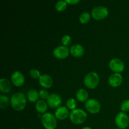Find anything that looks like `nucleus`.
Instances as JSON below:
<instances>
[{"label": "nucleus", "mask_w": 129, "mask_h": 129, "mask_svg": "<svg viewBox=\"0 0 129 129\" xmlns=\"http://www.w3.org/2000/svg\"><path fill=\"white\" fill-rule=\"evenodd\" d=\"M10 103L12 108L16 111L23 110L26 105L25 94L21 92H18L13 94L10 100Z\"/></svg>", "instance_id": "nucleus-1"}, {"label": "nucleus", "mask_w": 129, "mask_h": 129, "mask_svg": "<svg viewBox=\"0 0 129 129\" xmlns=\"http://www.w3.org/2000/svg\"><path fill=\"white\" fill-rule=\"evenodd\" d=\"M85 108L88 112L93 114L98 113L101 110V105L95 99H89L86 102Z\"/></svg>", "instance_id": "nucleus-7"}, {"label": "nucleus", "mask_w": 129, "mask_h": 129, "mask_svg": "<svg viewBox=\"0 0 129 129\" xmlns=\"http://www.w3.org/2000/svg\"><path fill=\"white\" fill-rule=\"evenodd\" d=\"M9 103H10V99L8 97L4 94H1L0 96V107L1 108L3 109V108H6L8 106Z\"/></svg>", "instance_id": "nucleus-22"}, {"label": "nucleus", "mask_w": 129, "mask_h": 129, "mask_svg": "<svg viewBox=\"0 0 129 129\" xmlns=\"http://www.w3.org/2000/svg\"><path fill=\"white\" fill-rule=\"evenodd\" d=\"M11 83L6 78H2L0 81V90L3 93H9L11 90Z\"/></svg>", "instance_id": "nucleus-16"}, {"label": "nucleus", "mask_w": 129, "mask_h": 129, "mask_svg": "<svg viewBox=\"0 0 129 129\" xmlns=\"http://www.w3.org/2000/svg\"><path fill=\"white\" fill-rule=\"evenodd\" d=\"M108 15V10L105 6H98L91 10V16L96 20H103Z\"/></svg>", "instance_id": "nucleus-5"}, {"label": "nucleus", "mask_w": 129, "mask_h": 129, "mask_svg": "<svg viewBox=\"0 0 129 129\" xmlns=\"http://www.w3.org/2000/svg\"><path fill=\"white\" fill-rule=\"evenodd\" d=\"M66 106L67 107H68V108L73 110L76 109V108L77 107V103L74 98H69V99H68V100H67Z\"/></svg>", "instance_id": "nucleus-23"}, {"label": "nucleus", "mask_w": 129, "mask_h": 129, "mask_svg": "<svg viewBox=\"0 0 129 129\" xmlns=\"http://www.w3.org/2000/svg\"><path fill=\"white\" fill-rule=\"evenodd\" d=\"M39 84L44 88H50L53 84V79L50 75L44 74L39 78Z\"/></svg>", "instance_id": "nucleus-13"}, {"label": "nucleus", "mask_w": 129, "mask_h": 129, "mask_svg": "<svg viewBox=\"0 0 129 129\" xmlns=\"http://www.w3.org/2000/svg\"><path fill=\"white\" fill-rule=\"evenodd\" d=\"M120 109L122 112H127L129 111V100L123 101L120 105Z\"/></svg>", "instance_id": "nucleus-25"}, {"label": "nucleus", "mask_w": 129, "mask_h": 129, "mask_svg": "<svg viewBox=\"0 0 129 129\" xmlns=\"http://www.w3.org/2000/svg\"><path fill=\"white\" fill-rule=\"evenodd\" d=\"M91 18V15L89 12H83L79 15V22L81 23L84 24L89 22Z\"/></svg>", "instance_id": "nucleus-20"}, {"label": "nucleus", "mask_w": 129, "mask_h": 129, "mask_svg": "<svg viewBox=\"0 0 129 129\" xmlns=\"http://www.w3.org/2000/svg\"><path fill=\"white\" fill-rule=\"evenodd\" d=\"M109 68L115 73H120L124 70L125 64L120 59L114 58L110 61Z\"/></svg>", "instance_id": "nucleus-9"}, {"label": "nucleus", "mask_w": 129, "mask_h": 129, "mask_svg": "<svg viewBox=\"0 0 129 129\" xmlns=\"http://www.w3.org/2000/svg\"><path fill=\"white\" fill-rule=\"evenodd\" d=\"M114 129H120V128H114Z\"/></svg>", "instance_id": "nucleus-31"}, {"label": "nucleus", "mask_w": 129, "mask_h": 129, "mask_svg": "<svg viewBox=\"0 0 129 129\" xmlns=\"http://www.w3.org/2000/svg\"><path fill=\"white\" fill-rule=\"evenodd\" d=\"M69 114L70 113H69L68 108L64 106H62V107L57 108L54 115L57 119L60 120H63L68 118V117H69Z\"/></svg>", "instance_id": "nucleus-14"}, {"label": "nucleus", "mask_w": 129, "mask_h": 129, "mask_svg": "<svg viewBox=\"0 0 129 129\" xmlns=\"http://www.w3.org/2000/svg\"><path fill=\"white\" fill-rule=\"evenodd\" d=\"M39 93L35 89H30L27 93V98L30 102L35 103L39 100Z\"/></svg>", "instance_id": "nucleus-19"}, {"label": "nucleus", "mask_w": 129, "mask_h": 129, "mask_svg": "<svg viewBox=\"0 0 129 129\" xmlns=\"http://www.w3.org/2000/svg\"><path fill=\"white\" fill-rule=\"evenodd\" d=\"M70 53L73 57H81L84 55V49L82 45L79 44H74L71 47Z\"/></svg>", "instance_id": "nucleus-15"}, {"label": "nucleus", "mask_w": 129, "mask_h": 129, "mask_svg": "<svg viewBox=\"0 0 129 129\" xmlns=\"http://www.w3.org/2000/svg\"><path fill=\"white\" fill-rule=\"evenodd\" d=\"M42 123L45 129H55L57 127V118L54 115L45 113L42 116Z\"/></svg>", "instance_id": "nucleus-4"}, {"label": "nucleus", "mask_w": 129, "mask_h": 129, "mask_svg": "<svg viewBox=\"0 0 129 129\" xmlns=\"http://www.w3.org/2000/svg\"><path fill=\"white\" fill-rule=\"evenodd\" d=\"M20 129H25V128H20Z\"/></svg>", "instance_id": "nucleus-30"}, {"label": "nucleus", "mask_w": 129, "mask_h": 129, "mask_svg": "<svg viewBox=\"0 0 129 129\" xmlns=\"http://www.w3.org/2000/svg\"><path fill=\"white\" fill-rule=\"evenodd\" d=\"M69 53H70V49L64 45H59L56 47L53 50L54 56L59 59H66L68 57Z\"/></svg>", "instance_id": "nucleus-8"}, {"label": "nucleus", "mask_w": 129, "mask_h": 129, "mask_svg": "<svg viewBox=\"0 0 129 129\" xmlns=\"http://www.w3.org/2000/svg\"><path fill=\"white\" fill-rule=\"evenodd\" d=\"M39 93V96L42 98V100H47V98L49 96V93L45 89H40Z\"/></svg>", "instance_id": "nucleus-27"}, {"label": "nucleus", "mask_w": 129, "mask_h": 129, "mask_svg": "<svg viewBox=\"0 0 129 129\" xmlns=\"http://www.w3.org/2000/svg\"><path fill=\"white\" fill-rule=\"evenodd\" d=\"M11 80L15 86L20 87L25 83V77L21 72L15 71L11 75Z\"/></svg>", "instance_id": "nucleus-11"}, {"label": "nucleus", "mask_w": 129, "mask_h": 129, "mask_svg": "<svg viewBox=\"0 0 129 129\" xmlns=\"http://www.w3.org/2000/svg\"><path fill=\"white\" fill-rule=\"evenodd\" d=\"M30 76L34 79H37L40 77V73L38 69H32L30 71Z\"/></svg>", "instance_id": "nucleus-26"}, {"label": "nucleus", "mask_w": 129, "mask_h": 129, "mask_svg": "<svg viewBox=\"0 0 129 129\" xmlns=\"http://www.w3.org/2000/svg\"><path fill=\"white\" fill-rule=\"evenodd\" d=\"M66 2L68 4H71L72 5H74L79 3L80 2V1L79 0H66Z\"/></svg>", "instance_id": "nucleus-28"}, {"label": "nucleus", "mask_w": 129, "mask_h": 129, "mask_svg": "<svg viewBox=\"0 0 129 129\" xmlns=\"http://www.w3.org/2000/svg\"><path fill=\"white\" fill-rule=\"evenodd\" d=\"M82 129H92L91 127H83Z\"/></svg>", "instance_id": "nucleus-29"}, {"label": "nucleus", "mask_w": 129, "mask_h": 129, "mask_svg": "<svg viewBox=\"0 0 129 129\" xmlns=\"http://www.w3.org/2000/svg\"><path fill=\"white\" fill-rule=\"evenodd\" d=\"M47 103L50 108H57L60 107V105H61L62 98H60L59 94L52 93L49 95V98L47 100Z\"/></svg>", "instance_id": "nucleus-10"}, {"label": "nucleus", "mask_w": 129, "mask_h": 129, "mask_svg": "<svg viewBox=\"0 0 129 129\" xmlns=\"http://www.w3.org/2000/svg\"><path fill=\"white\" fill-rule=\"evenodd\" d=\"M69 119L74 124H82L86 120L87 114L81 109L73 110L69 114Z\"/></svg>", "instance_id": "nucleus-2"}, {"label": "nucleus", "mask_w": 129, "mask_h": 129, "mask_svg": "<svg viewBox=\"0 0 129 129\" xmlns=\"http://www.w3.org/2000/svg\"><path fill=\"white\" fill-rule=\"evenodd\" d=\"M100 76L95 72H90L85 76L84 78V84L89 89H94L98 85Z\"/></svg>", "instance_id": "nucleus-3"}, {"label": "nucleus", "mask_w": 129, "mask_h": 129, "mask_svg": "<svg viewBox=\"0 0 129 129\" xmlns=\"http://www.w3.org/2000/svg\"><path fill=\"white\" fill-rule=\"evenodd\" d=\"M61 43L64 46L68 47L71 43V38L69 35H64L61 39Z\"/></svg>", "instance_id": "nucleus-24"}, {"label": "nucleus", "mask_w": 129, "mask_h": 129, "mask_svg": "<svg viewBox=\"0 0 129 129\" xmlns=\"http://www.w3.org/2000/svg\"><path fill=\"white\" fill-rule=\"evenodd\" d=\"M123 82V77L120 73H113L108 78V84L112 87H118Z\"/></svg>", "instance_id": "nucleus-12"}, {"label": "nucleus", "mask_w": 129, "mask_h": 129, "mask_svg": "<svg viewBox=\"0 0 129 129\" xmlns=\"http://www.w3.org/2000/svg\"><path fill=\"white\" fill-rule=\"evenodd\" d=\"M115 123L119 128H126L129 124V118L128 115L124 112H119L115 117Z\"/></svg>", "instance_id": "nucleus-6"}, {"label": "nucleus", "mask_w": 129, "mask_h": 129, "mask_svg": "<svg viewBox=\"0 0 129 129\" xmlns=\"http://www.w3.org/2000/svg\"><path fill=\"white\" fill-rule=\"evenodd\" d=\"M76 96V98L78 101L81 102H84L88 100V93L86 89L81 88L77 91Z\"/></svg>", "instance_id": "nucleus-18"}, {"label": "nucleus", "mask_w": 129, "mask_h": 129, "mask_svg": "<svg viewBox=\"0 0 129 129\" xmlns=\"http://www.w3.org/2000/svg\"><path fill=\"white\" fill-rule=\"evenodd\" d=\"M48 105L44 100H39L36 102L35 108L39 113H45L47 110Z\"/></svg>", "instance_id": "nucleus-17"}, {"label": "nucleus", "mask_w": 129, "mask_h": 129, "mask_svg": "<svg viewBox=\"0 0 129 129\" xmlns=\"http://www.w3.org/2000/svg\"><path fill=\"white\" fill-rule=\"evenodd\" d=\"M67 5H68V3L66 2V1H62V0L58 1L55 3V8L57 11H60V12L63 11L66 9Z\"/></svg>", "instance_id": "nucleus-21"}]
</instances>
